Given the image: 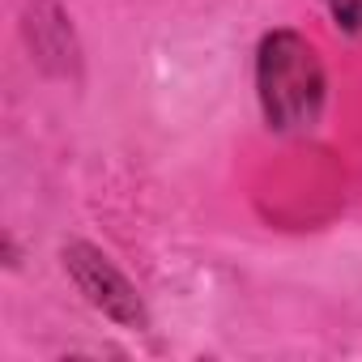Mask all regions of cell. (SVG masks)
Listing matches in <instances>:
<instances>
[{"mask_svg":"<svg viewBox=\"0 0 362 362\" xmlns=\"http://www.w3.org/2000/svg\"><path fill=\"white\" fill-rule=\"evenodd\" d=\"M260 103L277 132L315 124L324 103V69L303 35L277 30L260 43Z\"/></svg>","mask_w":362,"mask_h":362,"instance_id":"cell-1","label":"cell"},{"mask_svg":"<svg viewBox=\"0 0 362 362\" xmlns=\"http://www.w3.org/2000/svg\"><path fill=\"white\" fill-rule=\"evenodd\" d=\"M345 35H362V0H324Z\"/></svg>","mask_w":362,"mask_h":362,"instance_id":"cell-3","label":"cell"},{"mask_svg":"<svg viewBox=\"0 0 362 362\" xmlns=\"http://www.w3.org/2000/svg\"><path fill=\"white\" fill-rule=\"evenodd\" d=\"M64 264H69V273L77 277L81 294H90V303L103 307L111 320H119V324H145L141 298L132 294V286H128L98 252H90V247H69V252H64Z\"/></svg>","mask_w":362,"mask_h":362,"instance_id":"cell-2","label":"cell"}]
</instances>
